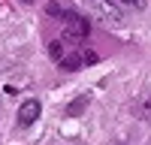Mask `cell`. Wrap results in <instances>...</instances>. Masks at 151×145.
<instances>
[{
	"label": "cell",
	"mask_w": 151,
	"mask_h": 145,
	"mask_svg": "<svg viewBox=\"0 0 151 145\" xmlns=\"http://www.w3.org/2000/svg\"><path fill=\"white\" fill-rule=\"evenodd\" d=\"M60 60V67H64V70H82V67H88V64H94V60H97V55L94 52H76V55H60L58 57Z\"/></svg>",
	"instance_id": "cell-3"
},
{
	"label": "cell",
	"mask_w": 151,
	"mask_h": 145,
	"mask_svg": "<svg viewBox=\"0 0 151 145\" xmlns=\"http://www.w3.org/2000/svg\"><path fill=\"white\" fill-rule=\"evenodd\" d=\"M48 55L58 60L60 55H64V42H60V39H52V42H48Z\"/></svg>",
	"instance_id": "cell-6"
},
{
	"label": "cell",
	"mask_w": 151,
	"mask_h": 145,
	"mask_svg": "<svg viewBox=\"0 0 151 145\" xmlns=\"http://www.w3.org/2000/svg\"><path fill=\"white\" fill-rule=\"evenodd\" d=\"M88 103H91V97H88V94H82L79 100H73V103L67 106V118H79L85 109H88Z\"/></svg>",
	"instance_id": "cell-5"
},
{
	"label": "cell",
	"mask_w": 151,
	"mask_h": 145,
	"mask_svg": "<svg viewBox=\"0 0 151 145\" xmlns=\"http://www.w3.org/2000/svg\"><path fill=\"white\" fill-rule=\"evenodd\" d=\"M85 6L94 18H103L106 24H121V18H124L115 0H85Z\"/></svg>",
	"instance_id": "cell-1"
},
{
	"label": "cell",
	"mask_w": 151,
	"mask_h": 145,
	"mask_svg": "<svg viewBox=\"0 0 151 145\" xmlns=\"http://www.w3.org/2000/svg\"><path fill=\"white\" fill-rule=\"evenodd\" d=\"M48 15H60V6L58 3H48Z\"/></svg>",
	"instance_id": "cell-7"
},
{
	"label": "cell",
	"mask_w": 151,
	"mask_h": 145,
	"mask_svg": "<svg viewBox=\"0 0 151 145\" xmlns=\"http://www.w3.org/2000/svg\"><path fill=\"white\" fill-rule=\"evenodd\" d=\"M40 118V100H24L18 106V127H30Z\"/></svg>",
	"instance_id": "cell-4"
},
{
	"label": "cell",
	"mask_w": 151,
	"mask_h": 145,
	"mask_svg": "<svg viewBox=\"0 0 151 145\" xmlns=\"http://www.w3.org/2000/svg\"><path fill=\"white\" fill-rule=\"evenodd\" d=\"M88 30H91V24H88L85 15H79V12H64V33L67 36L82 39V36H88Z\"/></svg>",
	"instance_id": "cell-2"
},
{
	"label": "cell",
	"mask_w": 151,
	"mask_h": 145,
	"mask_svg": "<svg viewBox=\"0 0 151 145\" xmlns=\"http://www.w3.org/2000/svg\"><path fill=\"white\" fill-rule=\"evenodd\" d=\"M118 3H130V6H142V0H118Z\"/></svg>",
	"instance_id": "cell-8"
},
{
	"label": "cell",
	"mask_w": 151,
	"mask_h": 145,
	"mask_svg": "<svg viewBox=\"0 0 151 145\" xmlns=\"http://www.w3.org/2000/svg\"><path fill=\"white\" fill-rule=\"evenodd\" d=\"M24 3H33V0H24Z\"/></svg>",
	"instance_id": "cell-9"
}]
</instances>
